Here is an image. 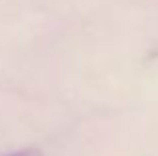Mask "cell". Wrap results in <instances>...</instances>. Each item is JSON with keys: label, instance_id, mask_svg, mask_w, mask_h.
I'll list each match as a JSON object with an SVG mask.
<instances>
[{"label": "cell", "instance_id": "obj_1", "mask_svg": "<svg viewBox=\"0 0 158 156\" xmlns=\"http://www.w3.org/2000/svg\"><path fill=\"white\" fill-rule=\"evenodd\" d=\"M8 156H42L38 148H26V150H18L14 154H8Z\"/></svg>", "mask_w": 158, "mask_h": 156}]
</instances>
